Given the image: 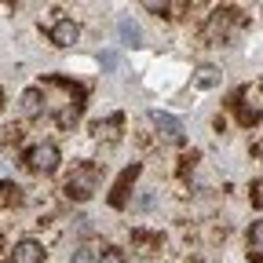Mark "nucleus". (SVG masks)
I'll use <instances>...</instances> for the list:
<instances>
[{
  "mask_svg": "<svg viewBox=\"0 0 263 263\" xmlns=\"http://www.w3.org/2000/svg\"><path fill=\"white\" fill-rule=\"evenodd\" d=\"M99 186V164H77L73 176L66 179V194L77 197V201H84V197H91Z\"/></svg>",
  "mask_w": 263,
  "mask_h": 263,
  "instance_id": "obj_2",
  "label": "nucleus"
},
{
  "mask_svg": "<svg viewBox=\"0 0 263 263\" xmlns=\"http://www.w3.org/2000/svg\"><path fill=\"white\" fill-rule=\"evenodd\" d=\"M252 197H256V205H263V183L256 186V194H252Z\"/></svg>",
  "mask_w": 263,
  "mask_h": 263,
  "instance_id": "obj_18",
  "label": "nucleus"
},
{
  "mask_svg": "<svg viewBox=\"0 0 263 263\" xmlns=\"http://www.w3.org/2000/svg\"><path fill=\"white\" fill-rule=\"evenodd\" d=\"M44 29H48V37H51V44L55 48H70V44H77V37H81V26L73 22V18H48L44 22Z\"/></svg>",
  "mask_w": 263,
  "mask_h": 263,
  "instance_id": "obj_5",
  "label": "nucleus"
},
{
  "mask_svg": "<svg viewBox=\"0 0 263 263\" xmlns=\"http://www.w3.org/2000/svg\"><path fill=\"white\" fill-rule=\"evenodd\" d=\"M241 22H245V18H241V11H238V8H219V11H212V18H209L205 37L219 44V41H227V37H230V33H234Z\"/></svg>",
  "mask_w": 263,
  "mask_h": 263,
  "instance_id": "obj_3",
  "label": "nucleus"
},
{
  "mask_svg": "<svg viewBox=\"0 0 263 263\" xmlns=\"http://www.w3.org/2000/svg\"><path fill=\"white\" fill-rule=\"evenodd\" d=\"M136 176H139V164H132V168H128V172H124V176L117 179V186H114V194H110V201H114L117 209L124 205V197H128V186L136 183Z\"/></svg>",
  "mask_w": 263,
  "mask_h": 263,
  "instance_id": "obj_9",
  "label": "nucleus"
},
{
  "mask_svg": "<svg viewBox=\"0 0 263 263\" xmlns=\"http://www.w3.org/2000/svg\"><path fill=\"white\" fill-rule=\"evenodd\" d=\"M99 263H128V256L121 249H106L103 256H99Z\"/></svg>",
  "mask_w": 263,
  "mask_h": 263,
  "instance_id": "obj_16",
  "label": "nucleus"
},
{
  "mask_svg": "<svg viewBox=\"0 0 263 263\" xmlns=\"http://www.w3.org/2000/svg\"><path fill=\"white\" fill-rule=\"evenodd\" d=\"M0 110H4V95H0Z\"/></svg>",
  "mask_w": 263,
  "mask_h": 263,
  "instance_id": "obj_19",
  "label": "nucleus"
},
{
  "mask_svg": "<svg viewBox=\"0 0 263 263\" xmlns=\"http://www.w3.org/2000/svg\"><path fill=\"white\" fill-rule=\"evenodd\" d=\"M44 245L37 241V238H22V241H15L11 245V256H8V263H41L44 259Z\"/></svg>",
  "mask_w": 263,
  "mask_h": 263,
  "instance_id": "obj_6",
  "label": "nucleus"
},
{
  "mask_svg": "<svg viewBox=\"0 0 263 263\" xmlns=\"http://www.w3.org/2000/svg\"><path fill=\"white\" fill-rule=\"evenodd\" d=\"M117 29H121V41H124V44H139V26H136V22H128V18H124Z\"/></svg>",
  "mask_w": 263,
  "mask_h": 263,
  "instance_id": "obj_15",
  "label": "nucleus"
},
{
  "mask_svg": "<svg viewBox=\"0 0 263 263\" xmlns=\"http://www.w3.org/2000/svg\"><path fill=\"white\" fill-rule=\"evenodd\" d=\"M249 245H252V259L263 263V219L252 223V230H249Z\"/></svg>",
  "mask_w": 263,
  "mask_h": 263,
  "instance_id": "obj_13",
  "label": "nucleus"
},
{
  "mask_svg": "<svg viewBox=\"0 0 263 263\" xmlns=\"http://www.w3.org/2000/svg\"><path fill=\"white\" fill-rule=\"evenodd\" d=\"M132 241L139 245V252H157L161 249V234H154V230H132Z\"/></svg>",
  "mask_w": 263,
  "mask_h": 263,
  "instance_id": "obj_12",
  "label": "nucleus"
},
{
  "mask_svg": "<svg viewBox=\"0 0 263 263\" xmlns=\"http://www.w3.org/2000/svg\"><path fill=\"white\" fill-rule=\"evenodd\" d=\"M234 110H238V121H241V124L263 121V84H245V88L234 95Z\"/></svg>",
  "mask_w": 263,
  "mask_h": 263,
  "instance_id": "obj_1",
  "label": "nucleus"
},
{
  "mask_svg": "<svg viewBox=\"0 0 263 263\" xmlns=\"http://www.w3.org/2000/svg\"><path fill=\"white\" fill-rule=\"evenodd\" d=\"M121 128H124V117L114 114L106 124H103V121L95 124V139H103V136H106V143H117V139H121Z\"/></svg>",
  "mask_w": 263,
  "mask_h": 263,
  "instance_id": "obj_8",
  "label": "nucleus"
},
{
  "mask_svg": "<svg viewBox=\"0 0 263 263\" xmlns=\"http://www.w3.org/2000/svg\"><path fill=\"white\" fill-rule=\"evenodd\" d=\"M26 164H29L37 176H51V172L59 168V146H55V143H37V146H29Z\"/></svg>",
  "mask_w": 263,
  "mask_h": 263,
  "instance_id": "obj_4",
  "label": "nucleus"
},
{
  "mask_svg": "<svg viewBox=\"0 0 263 263\" xmlns=\"http://www.w3.org/2000/svg\"><path fill=\"white\" fill-rule=\"evenodd\" d=\"M41 110H44V91H41V88H29V91L22 95V114H26V117H37Z\"/></svg>",
  "mask_w": 263,
  "mask_h": 263,
  "instance_id": "obj_10",
  "label": "nucleus"
},
{
  "mask_svg": "<svg viewBox=\"0 0 263 263\" xmlns=\"http://www.w3.org/2000/svg\"><path fill=\"white\" fill-rule=\"evenodd\" d=\"M73 263H95V252H91V245H81V249L73 252Z\"/></svg>",
  "mask_w": 263,
  "mask_h": 263,
  "instance_id": "obj_17",
  "label": "nucleus"
},
{
  "mask_svg": "<svg viewBox=\"0 0 263 263\" xmlns=\"http://www.w3.org/2000/svg\"><path fill=\"white\" fill-rule=\"evenodd\" d=\"M18 190H22V186H15V183H0V201H4V205H18V201H22Z\"/></svg>",
  "mask_w": 263,
  "mask_h": 263,
  "instance_id": "obj_14",
  "label": "nucleus"
},
{
  "mask_svg": "<svg viewBox=\"0 0 263 263\" xmlns=\"http://www.w3.org/2000/svg\"><path fill=\"white\" fill-rule=\"evenodd\" d=\"M150 124L157 128V136H161V139H179V136H183V124H179L172 114L154 110V114H150Z\"/></svg>",
  "mask_w": 263,
  "mask_h": 263,
  "instance_id": "obj_7",
  "label": "nucleus"
},
{
  "mask_svg": "<svg viewBox=\"0 0 263 263\" xmlns=\"http://www.w3.org/2000/svg\"><path fill=\"white\" fill-rule=\"evenodd\" d=\"M223 73L216 70V66H197V73H194V84L197 88H219Z\"/></svg>",
  "mask_w": 263,
  "mask_h": 263,
  "instance_id": "obj_11",
  "label": "nucleus"
}]
</instances>
